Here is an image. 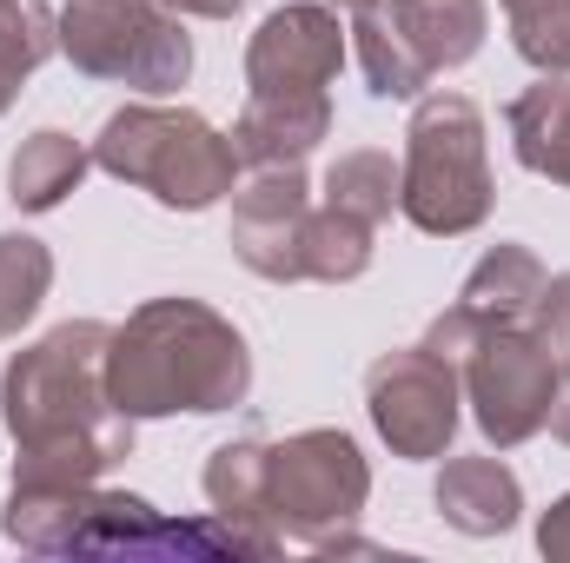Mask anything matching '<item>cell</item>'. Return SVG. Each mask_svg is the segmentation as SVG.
<instances>
[{"mask_svg":"<svg viewBox=\"0 0 570 563\" xmlns=\"http://www.w3.org/2000/svg\"><path fill=\"white\" fill-rule=\"evenodd\" d=\"M107 318H67L0 378V424L13 437V484H100L134 457V418L107 392Z\"/></svg>","mask_w":570,"mask_h":563,"instance_id":"6da1fadb","label":"cell"},{"mask_svg":"<svg viewBox=\"0 0 570 563\" xmlns=\"http://www.w3.org/2000/svg\"><path fill=\"white\" fill-rule=\"evenodd\" d=\"M7 544L33 557H179V563H266L285 537L226 517H159L134 491L100 484H13L0 511Z\"/></svg>","mask_w":570,"mask_h":563,"instance_id":"7a4b0ae2","label":"cell"},{"mask_svg":"<svg viewBox=\"0 0 570 563\" xmlns=\"http://www.w3.org/2000/svg\"><path fill=\"white\" fill-rule=\"evenodd\" d=\"M107 392L127 418H213L246 405L253 392V352L226 312L206 298H146L114 325L107 345Z\"/></svg>","mask_w":570,"mask_h":563,"instance_id":"3957f363","label":"cell"},{"mask_svg":"<svg viewBox=\"0 0 570 563\" xmlns=\"http://www.w3.org/2000/svg\"><path fill=\"white\" fill-rule=\"evenodd\" d=\"M94 166L120 186L153 192L166 213H206L239 186L233 134H219L193 107H153V100L107 113V127L94 140Z\"/></svg>","mask_w":570,"mask_h":563,"instance_id":"277c9868","label":"cell"},{"mask_svg":"<svg viewBox=\"0 0 570 563\" xmlns=\"http://www.w3.org/2000/svg\"><path fill=\"white\" fill-rule=\"evenodd\" d=\"M498 179H491V146L484 113L471 93H419L405 159H399V213L431 239H464L491 219Z\"/></svg>","mask_w":570,"mask_h":563,"instance_id":"5b68a950","label":"cell"},{"mask_svg":"<svg viewBox=\"0 0 570 563\" xmlns=\"http://www.w3.org/2000/svg\"><path fill=\"white\" fill-rule=\"evenodd\" d=\"M345 33L379 100H419L438 73L464 67L484 47L491 7L484 0H372L352 13Z\"/></svg>","mask_w":570,"mask_h":563,"instance_id":"8992f818","label":"cell"},{"mask_svg":"<svg viewBox=\"0 0 570 563\" xmlns=\"http://www.w3.org/2000/svg\"><path fill=\"white\" fill-rule=\"evenodd\" d=\"M60 53L80 73L134 93H179L193 73V40L179 27V7L166 0H67Z\"/></svg>","mask_w":570,"mask_h":563,"instance_id":"52a82bcc","label":"cell"},{"mask_svg":"<svg viewBox=\"0 0 570 563\" xmlns=\"http://www.w3.org/2000/svg\"><path fill=\"white\" fill-rule=\"evenodd\" d=\"M365 497H372V464L352 431L312 424V431H292L285 444H266V517L279 537L318 551L325 537L358 524Z\"/></svg>","mask_w":570,"mask_h":563,"instance_id":"ba28073f","label":"cell"},{"mask_svg":"<svg viewBox=\"0 0 570 563\" xmlns=\"http://www.w3.org/2000/svg\"><path fill=\"white\" fill-rule=\"evenodd\" d=\"M458 378H464V405L484 444L518 451L551 424L564 358L531 332V318H504V325H478V338L458 358Z\"/></svg>","mask_w":570,"mask_h":563,"instance_id":"9c48e42d","label":"cell"},{"mask_svg":"<svg viewBox=\"0 0 570 563\" xmlns=\"http://www.w3.org/2000/svg\"><path fill=\"white\" fill-rule=\"evenodd\" d=\"M365 412H372V431L392 444V457H405V464L444 457L451 437H458V418H464L458 358L431 352L425 338L372 358V372H365Z\"/></svg>","mask_w":570,"mask_h":563,"instance_id":"30bf717a","label":"cell"},{"mask_svg":"<svg viewBox=\"0 0 570 563\" xmlns=\"http://www.w3.org/2000/svg\"><path fill=\"white\" fill-rule=\"evenodd\" d=\"M345 53L352 40L332 0H285L246 40V87L253 93H325Z\"/></svg>","mask_w":570,"mask_h":563,"instance_id":"8fae6325","label":"cell"},{"mask_svg":"<svg viewBox=\"0 0 570 563\" xmlns=\"http://www.w3.org/2000/svg\"><path fill=\"white\" fill-rule=\"evenodd\" d=\"M305 226H312V186L298 166H266L246 192H233V259L259 279H305Z\"/></svg>","mask_w":570,"mask_h":563,"instance_id":"7c38bea8","label":"cell"},{"mask_svg":"<svg viewBox=\"0 0 570 563\" xmlns=\"http://www.w3.org/2000/svg\"><path fill=\"white\" fill-rule=\"evenodd\" d=\"M438 517L464 537H504L518 517H524V484L504 457L478 451V457H451L438 471Z\"/></svg>","mask_w":570,"mask_h":563,"instance_id":"4fadbf2b","label":"cell"},{"mask_svg":"<svg viewBox=\"0 0 570 563\" xmlns=\"http://www.w3.org/2000/svg\"><path fill=\"white\" fill-rule=\"evenodd\" d=\"M332 134V100L325 93H253L233 146H239V166H305V152Z\"/></svg>","mask_w":570,"mask_h":563,"instance_id":"5bb4252c","label":"cell"},{"mask_svg":"<svg viewBox=\"0 0 570 563\" xmlns=\"http://www.w3.org/2000/svg\"><path fill=\"white\" fill-rule=\"evenodd\" d=\"M504 127H511V152L524 172L570 186V73H544L538 87H524Z\"/></svg>","mask_w":570,"mask_h":563,"instance_id":"9a60e30c","label":"cell"},{"mask_svg":"<svg viewBox=\"0 0 570 563\" xmlns=\"http://www.w3.org/2000/svg\"><path fill=\"white\" fill-rule=\"evenodd\" d=\"M87 166H94V146H80L60 127H40V134H27V140L13 146V159H7V199L20 213H53L67 192H80Z\"/></svg>","mask_w":570,"mask_h":563,"instance_id":"2e32d148","label":"cell"},{"mask_svg":"<svg viewBox=\"0 0 570 563\" xmlns=\"http://www.w3.org/2000/svg\"><path fill=\"white\" fill-rule=\"evenodd\" d=\"M544 259L531 253V246H491L478 266H471V279L458 285V305L478 318V325H504V318H531V305H538V292H544Z\"/></svg>","mask_w":570,"mask_h":563,"instance_id":"e0dca14e","label":"cell"},{"mask_svg":"<svg viewBox=\"0 0 570 563\" xmlns=\"http://www.w3.org/2000/svg\"><path fill=\"white\" fill-rule=\"evenodd\" d=\"M206 504L213 517L226 524H246V531H273L266 517V444L259 437H233L206 457ZM279 537V531H273Z\"/></svg>","mask_w":570,"mask_h":563,"instance_id":"ac0fdd59","label":"cell"},{"mask_svg":"<svg viewBox=\"0 0 570 563\" xmlns=\"http://www.w3.org/2000/svg\"><path fill=\"white\" fill-rule=\"evenodd\" d=\"M325 206L365 219V226H385L399 213V159L379 152V146H358V152H338L325 166Z\"/></svg>","mask_w":570,"mask_h":563,"instance_id":"d6986e66","label":"cell"},{"mask_svg":"<svg viewBox=\"0 0 570 563\" xmlns=\"http://www.w3.org/2000/svg\"><path fill=\"white\" fill-rule=\"evenodd\" d=\"M372 246H379V226L338 213V206H312V226H305V279H325V285H352L365 279L372 266Z\"/></svg>","mask_w":570,"mask_h":563,"instance_id":"ffe728a7","label":"cell"},{"mask_svg":"<svg viewBox=\"0 0 570 563\" xmlns=\"http://www.w3.org/2000/svg\"><path fill=\"white\" fill-rule=\"evenodd\" d=\"M47 292H53V253L33 233H0V338L33 325Z\"/></svg>","mask_w":570,"mask_h":563,"instance_id":"44dd1931","label":"cell"},{"mask_svg":"<svg viewBox=\"0 0 570 563\" xmlns=\"http://www.w3.org/2000/svg\"><path fill=\"white\" fill-rule=\"evenodd\" d=\"M504 20L538 73H570V0H504Z\"/></svg>","mask_w":570,"mask_h":563,"instance_id":"7402d4cb","label":"cell"},{"mask_svg":"<svg viewBox=\"0 0 570 563\" xmlns=\"http://www.w3.org/2000/svg\"><path fill=\"white\" fill-rule=\"evenodd\" d=\"M60 53V13L47 0H0V67L27 80Z\"/></svg>","mask_w":570,"mask_h":563,"instance_id":"603a6c76","label":"cell"},{"mask_svg":"<svg viewBox=\"0 0 570 563\" xmlns=\"http://www.w3.org/2000/svg\"><path fill=\"white\" fill-rule=\"evenodd\" d=\"M538 551H544L551 563H570V491L538 517Z\"/></svg>","mask_w":570,"mask_h":563,"instance_id":"cb8c5ba5","label":"cell"},{"mask_svg":"<svg viewBox=\"0 0 570 563\" xmlns=\"http://www.w3.org/2000/svg\"><path fill=\"white\" fill-rule=\"evenodd\" d=\"M166 7H179V13H199V20H233L246 0H166Z\"/></svg>","mask_w":570,"mask_h":563,"instance_id":"d4e9b609","label":"cell"},{"mask_svg":"<svg viewBox=\"0 0 570 563\" xmlns=\"http://www.w3.org/2000/svg\"><path fill=\"white\" fill-rule=\"evenodd\" d=\"M551 431L570 444V358H564V378H558V405H551Z\"/></svg>","mask_w":570,"mask_h":563,"instance_id":"484cf974","label":"cell"},{"mask_svg":"<svg viewBox=\"0 0 570 563\" xmlns=\"http://www.w3.org/2000/svg\"><path fill=\"white\" fill-rule=\"evenodd\" d=\"M13 93H20V80H13V73H7V67H0V113H7V107H13Z\"/></svg>","mask_w":570,"mask_h":563,"instance_id":"4316f807","label":"cell"},{"mask_svg":"<svg viewBox=\"0 0 570 563\" xmlns=\"http://www.w3.org/2000/svg\"><path fill=\"white\" fill-rule=\"evenodd\" d=\"M332 7H338V13H358V7H372V0H332Z\"/></svg>","mask_w":570,"mask_h":563,"instance_id":"83f0119b","label":"cell"}]
</instances>
